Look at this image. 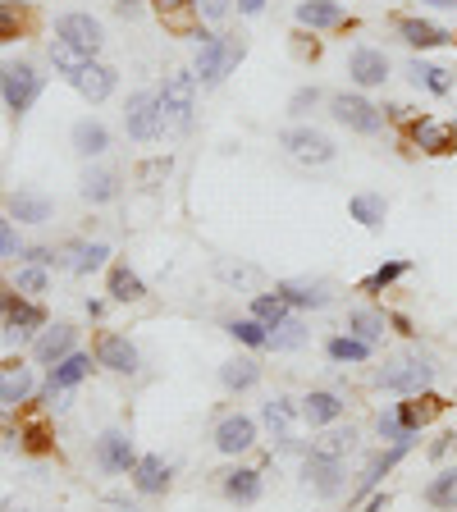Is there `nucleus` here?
Returning a JSON list of instances; mask_svg holds the SVG:
<instances>
[{
	"label": "nucleus",
	"mask_w": 457,
	"mask_h": 512,
	"mask_svg": "<svg viewBox=\"0 0 457 512\" xmlns=\"http://www.w3.org/2000/svg\"><path fill=\"white\" fill-rule=\"evenodd\" d=\"M330 115L339 119L343 128H352V133H380L384 128V110L375 106V101H366V96H352V92H339L330 101Z\"/></svg>",
	"instance_id": "5"
},
{
	"label": "nucleus",
	"mask_w": 457,
	"mask_h": 512,
	"mask_svg": "<svg viewBox=\"0 0 457 512\" xmlns=\"http://www.w3.org/2000/svg\"><path fill=\"white\" fill-rule=\"evenodd\" d=\"M64 252H69V270H78V275H92L96 266H106L110 247L106 243H69Z\"/></svg>",
	"instance_id": "28"
},
{
	"label": "nucleus",
	"mask_w": 457,
	"mask_h": 512,
	"mask_svg": "<svg viewBox=\"0 0 457 512\" xmlns=\"http://www.w3.org/2000/svg\"><path fill=\"white\" fill-rule=\"evenodd\" d=\"M430 375H435V366H430L426 357H394V362L375 375V384H380V389H394V394H421L430 384Z\"/></svg>",
	"instance_id": "6"
},
{
	"label": "nucleus",
	"mask_w": 457,
	"mask_h": 512,
	"mask_svg": "<svg viewBox=\"0 0 457 512\" xmlns=\"http://www.w3.org/2000/svg\"><path fill=\"white\" fill-rule=\"evenodd\" d=\"M256 444V421L252 416H224L220 426H215V448L220 453H247V448Z\"/></svg>",
	"instance_id": "13"
},
{
	"label": "nucleus",
	"mask_w": 457,
	"mask_h": 512,
	"mask_svg": "<svg viewBox=\"0 0 457 512\" xmlns=\"http://www.w3.org/2000/svg\"><path fill=\"white\" fill-rule=\"evenodd\" d=\"M96 366H106L115 375H133L138 371V348L124 339V334H96Z\"/></svg>",
	"instance_id": "10"
},
{
	"label": "nucleus",
	"mask_w": 457,
	"mask_h": 512,
	"mask_svg": "<svg viewBox=\"0 0 457 512\" xmlns=\"http://www.w3.org/2000/svg\"><path fill=\"white\" fill-rule=\"evenodd\" d=\"M19 288H23V293H42V288H46V275H42L37 266L19 270Z\"/></svg>",
	"instance_id": "50"
},
{
	"label": "nucleus",
	"mask_w": 457,
	"mask_h": 512,
	"mask_svg": "<svg viewBox=\"0 0 457 512\" xmlns=\"http://www.w3.org/2000/svg\"><path fill=\"white\" fill-rule=\"evenodd\" d=\"M339 416H343V398L330 394V389H316V394L302 398V421L307 426H330Z\"/></svg>",
	"instance_id": "20"
},
{
	"label": "nucleus",
	"mask_w": 457,
	"mask_h": 512,
	"mask_svg": "<svg viewBox=\"0 0 457 512\" xmlns=\"http://www.w3.org/2000/svg\"><path fill=\"white\" fill-rule=\"evenodd\" d=\"M160 14V23L174 32V37H197V42H206L211 32H202V23H197V0H151Z\"/></svg>",
	"instance_id": "9"
},
{
	"label": "nucleus",
	"mask_w": 457,
	"mask_h": 512,
	"mask_svg": "<svg viewBox=\"0 0 457 512\" xmlns=\"http://www.w3.org/2000/svg\"><path fill=\"white\" fill-rule=\"evenodd\" d=\"M23 256H28L32 266H46V261H55V256H51V247H28V252H23Z\"/></svg>",
	"instance_id": "53"
},
{
	"label": "nucleus",
	"mask_w": 457,
	"mask_h": 512,
	"mask_svg": "<svg viewBox=\"0 0 457 512\" xmlns=\"http://www.w3.org/2000/svg\"><path fill=\"white\" fill-rule=\"evenodd\" d=\"M0 256H19V234L10 220H0Z\"/></svg>",
	"instance_id": "49"
},
{
	"label": "nucleus",
	"mask_w": 457,
	"mask_h": 512,
	"mask_svg": "<svg viewBox=\"0 0 457 512\" xmlns=\"http://www.w3.org/2000/svg\"><path fill=\"white\" fill-rule=\"evenodd\" d=\"M115 10H119V14H128V19H133V14L142 10V0H115Z\"/></svg>",
	"instance_id": "54"
},
{
	"label": "nucleus",
	"mask_w": 457,
	"mask_h": 512,
	"mask_svg": "<svg viewBox=\"0 0 457 512\" xmlns=\"http://www.w3.org/2000/svg\"><path fill=\"white\" fill-rule=\"evenodd\" d=\"M298 23L302 28H339V23H348V14H343L339 0H302L298 5Z\"/></svg>",
	"instance_id": "19"
},
{
	"label": "nucleus",
	"mask_w": 457,
	"mask_h": 512,
	"mask_svg": "<svg viewBox=\"0 0 457 512\" xmlns=\"http://www.w3.org/2000/svg\"><path fill=\"white\" fill-rule=\"evenodd\" d=\"M10 211H14V220H23V224H46L51 220V202H46V197H32V192H14Z\"/></svg>",
	"instance_id": "32"
},
{
	"label": "nucleus",
	"mask_w": 457,
	"mask_h": 512,
	"mask_svg": "<svg viewBox=\"0 0 457 512\" xmlns=\"http://www.w3.org/2000/svg\"><path fill=\"white\" fill-rule=\"evenodd\" d=\"M32 375L23 366H0V403H28Z\"/></svg>",
	"instance_id": "29"
},
{
	"label": "nucleus",
	"mask_w": 457,
	"mask_h": 512,
	"mask_svg": "<svg viewBox=\"0 0 457 512\" xmlns=\"http://www.w3.org/2000/svg\"><path fill=\"white\" fill-rule=\"evenodd\" d=\"M394 28H398V37H403L407 46H416V51H435V46L453 42V32H444L439 23H430V19H407V14H403Z\"/></svg>",
	"instance_id": "15"
},
{
	"label": "nucleus",
	"mask_w": 457,
	"mask_h": 512,
	"mask_svg": "<svg viewBox=\"0 0 457 512\" xmlns=\"http://www.w3.org/2000/svg\"><path fill=\"white\" fill-rule=\"evenodd\" d=\"M288 311H293V307H288V302L279 298V293H275V298H270V293H261V298H252V320H261L266 330H279V325H284V320H288Z\"/></svg>",
	"instance_id": "34"
},
{
	"label": "nucleus",
	"mask_w": 457,
	"mask_h": 512,
	"mask_svg": "<svg viewBox=\"0 0 457 512\" xmlns=\"http://www.w3.org/2000/svg\"><path fill=\"white\" fill-rule=\"evenodd\" d=\"M288 307H330V293L320 284H302V279H288V284L275 288Z\"/></svg>",
	"instance_id": "24"
},
{
	"label": "nucleus",
	"mask_w": 457,
	"mask_h": 512,
	"mask_svg": "<svg viewBox=\"0 0 457 512\" xmlns=\"http://www.w3.org/2000/svg\"><path fill=\"white\" fill-rule=\"evenodd\" d=\"M220 380H224V389H252L256 380H261V366L256 362H247V357H234V362H224V371H220Z\"/></svg>",
	"instance_id": "35"
},
{
	"label": "nucleus",
	"mask_w": 457,
	"mask_h": 512,
	"mask_svg": "<svg viewBox=\"0 0 457 512\" xmlns=\"http://www.w3.org/2000/svg\"><path fill=\"white\" fill-rule=\"evenodd\" d=\"M192 106H197V74H192V69H174V74H165V87H160V110H165V119L179 124V128H188Z\"/></svg>",
	"instance_id": "3"
},
{
	"label": "nucleus",
	"mask_w": 457,
	"mask_h": 512,
	"mask_svg": "<svg viewBox=\"0 0 457 512\" xmlns=\"http://www.w3.org/2000/svg\"><path fill=\"white\" fill-rule=\"evenodd\" d=\"M96 458H101V467H106V471H133V467H138V453H133L128 435H119V430H106V435H101Z\"/></svg>",
	"instance_id": "17"
},
{
	"label": "nucleus",
	"mask_w": 457,
	"mask_h": 512,
	"mask_svg": "<svg viewBox=\"0 0 457 512\" xmlns=\"http://www.w3.org/2000/svg\"><path fill=\"white\" fill-rule=\"evenodd\" d=\"M430 5H439V10H457V0H430Z\"/></svg>",
	"instance_id": "56"
},
{
	"label": "nucleus",
	"mask_w": 457,
	"mask_h": 512,
	"mask_svg": "<svg viewBox=\"0 0 457 512\" xmlns=\"http://www.w3.org/2000/svg\"><path fill=\"white\" fill-rule=\"evenodd\" d=\"M352 430H325V435L316 439V444H311V453H316V458H334V462H343L348 458V448H352Z\"/></svg>",
	"instance_id": "37"
},
{
	"label": "nucleus",
	"mask_w": 457,
	"mask_h": 512,
	"mask_svg": "<svg viewBox=\"0 0 457 512\" xmlns=\"http://www.w3.org/2000/svg\"><path fill=\"white\" fill-rule=\"evenodd\" d=\"M330 357L334 362H366V357H371V343L357 339V334H339V339H330Z\"/></svg>",
	"instance_id": "40"
},
{
	"label": "nucleus",
	"mask_w": 457,
	"mask_h": 512,
	"mask_svg": "<svg viewBox=\"0 0 457 512\" xmlns=\"http://www.w3.org/2000/svg\"><path fill=\"white\" fill-rule=\"evenodd\" d=\"M348 330L357 334V339L375 343L384 334V316H375V311H348Z\"/></svg>",
	"instance_id": "43"
},
{
	"label": "nucleus",
	"mask_w": 457,
	"mask_h": 512,
	"mask_svg": "<svg viewBox=\"0 0 457 512\" xmlns=\"http://www.w3.org/2000/svg\"><path fill=\"white\" fill-rule=\"evenodd\" d=\"M69 83L78 87V92L87 96V101H106L110 92H115V69H106V64H96V60H87L83 69H78Z\"/></svg>",
	"instance_id": "18"
},
{
	"label": "nucleus",
	"mask_w": 457,
	"mask_h": 512,
	"mask_svg": "<svg viewBox=\"0 0 457 512\" xmlns=\"http://www.w3.org/2000/svg\"><path fill=\"white\" fill-rule=\"evenodd\" d=\"M23 23H28V19L14 10L10 0H0V42H14V37L23 32Z\"/></svg>",
	"instance_id": "46"
},
{
	"label": "nucleus",
	"mask_w": 457,
	"mask_h": 512,
	"mask_svg": "<svg viewBox=\"0 0 457 512\" xmlns=\"http://www.w3.org/2000/svg\"><path fill=\"white\" fill-rule=\"evenodd\" d=\"M46 325V316H42V307H32V302H19L10 293V307H5V339L10 343H23L28 339V330H42Z\"/></svg>",
	"instance_id": "16"
},
{
	"label": "nucleus",
	"mask_w": 457,
	"mask_h": 512,
	"mask_svg": "<svg viewBox=\"0 0 457 512\" xmlns=\"http://www.w3.org/2000/svg\"><path fill=\"white\" fill-rule=\"evenodd\" d=\"M133 485H138L142 494H165L170 490V467H165L156 453H147V458H138V467H133Z\"/></svg>",
	"instance_id": "23"
},
{
	"label": "nucleus",
	"mask_w": 457,
	"mask_h": 512,
	"mask_svg": "<svg viewBox=\"0 0 457 512\" xmlns=\"http://www.w3.org/2000/svg\"><path fill=\"white\" fill-rule=\"evenodd\" d=\"M87 371H92V357H83V352H69V357H60V362L51 366V380H46V389H51V394H60V389H74L78 380H87Z\"/></svg>",
	"instance_id": "21"
},
{
	"label": "nucleus",
	"mask_w": 457,
	"mask_h": 512,
	"mask_svg": "<svg viewBox=\"0 0 457 512\" xmlns=\"http://www.w3.org/2000/svg\"><path fill=\"white\" fill-rule=\"evenodd\" d=\"M106 147H110L106 124H96V119H78L74 124V151L78 156H101Z\"/></svg>",
	"instance_id": "26"
},
{
	"label": "nucleus",
	"mask_w": 457,
	"mask_h": 512,
	"mask_svg": "<svg viewBox=\"0 0 457 512\" xmlns=\"http://www.w3.org/2000/svg\"><path fill=\"white\" fill-rule=\"evenodd\" d=\"M0 96H5V106H10L14 115H28L32 101L42 96V74L23 60L0 64Z\"/></svg>",
	"instance_id": "1"
},
{
	"label": "nucleus",
	"mask_w": 457,
	"mask_h": 512,
	"mask_svg": "<svg viewBox=\"0 0 457 512\" xmlns=\"http://www.w3.org/2000/svg\"><path fill=\"white\" fill-rule=\"evenodd\" d=\"M407 74H412L416 87H430L435 96H448V92H453V74H448V69H439V64H421V60H416Z\"/></svg>",
	"instance_id": "33"
},
{
	"label": "nucleus",
	"mask_w": 457,
	"mask_h": 512,
	"mask_svg": "<svg viewBox=\"0 0 457 512\" xmlns=\"http://www.w3.org/2000/svg\"><path fill=\"white\" fill-rule=\"evenodd\" d=\"M380 435L389 439V444H412V439H416L412 430L398 421V412H384V416H380Z\"/></svg>",
	"instance_id": "47"
},
{
	"label": "nucleus",
	"mask_w": 457,
	"mask_h": 512,
	"mask_svg": "<svg viewBox=\"0 0 457 512\" xmlns=\"http://www.w3.org/2000/svg\"><path fill=\"white\" fill-rule=\"evenodd\" d=\"M74 352V330L69 325H55V330H46L42 339H37V357H42L46 366H55L60 357H69Z\"/></svg>",
	"instance_id": "27"
},
{
	"label": "nucleus",
	"mask_w": 457,
	"mask_h": 512,
	"mask_svg": "<svg viewBox=\"0 0 457 512\" xmlns=\"http://www.w3.org/2000/svg\"><path fill=\"white\" fill-rule=\"evenodd\" d=\"M247 46L238 42V37H206L202 51H197V64H192V74H197V83H220L229 69H234L238 60H243Z\"/></svg>",
	"instance_id": "2"
},
{
	"label": "nucleus",
	"mask_w": 457,
	"mask_h": 512,
	"mask_svg": "<svg viewBox=\"0 0 457 512\" xmlns=\"http://www.w3.org/2000/svg\"><path fill=\"white\" fill-rule=\"evenodd\" d=\"M110 298H115V302H142V298H147V284H142V279L133 275L128 266H115V270H110Z\"/></svg>",
	"instance_id": "31"
},
{
	"label": "nucleus",
	"mask_w": 457,
	"mask_h": 512,
	"mask_svg": "<svg viewBox=\"0 0 457 512\" xmlns=\"http://www.w3.org/2000/svg\"><path fill=\"white\" fill-rule=\"evenodd\" d=\"M426 499L435 503V508H444V512H457V471H444V476L430 480Z\"/></svg>",
	"instance_id": "38"
},
{
	"label": "nucleus",
	"mask_w": 457,
	"mask_h": 512,
	"mask_svg": "<svg viewBox=\"0 0 457 512\" xmlns=\"http://www.w3.org/2000/svg\"><path fill=\"white\" fill-rule=\"evenodd\" d=\"M412 142L421 151H430V156H448V151H457V128L444 124V119H416Z\"/></svg>",
	"instance_id": "12"
},
{
	"label": "nucleus",
	"mask_w": 457,
	"mask_h": 512,
	"mask_svg": "<svg viewBox=\"0 0 457 512\" xmlns=\"http://www.w3.org/2000/svg\"><path fill=\"white\" fill-rule=\"evenodd\" d=\"M224 494L234 503H256L261 499V471H252V467L229 471V476H224Z\"/></svg>",
	"instance_id": "25"
},
{
	"label": "nucleus",
	"mask_w": 457,
	"mask_h": 512,
	"mask_svg": "<svg viewBox=\"0 0 457 512\" xmlns=\"http://www.w3.org/2000/svg\"><path fill=\"white\" fill-rule=\"evenodd\" d=\"M115 192H119L115 170H87L83 174V197H87V202H110Z\"/></svg>",
	"instance_id": "36"
},
{
	"label": "nucleus",
	"mask_w": 457,
	"mask_h": 512,
	"mask_svg": "<svg viewBox=\"0 0 457 512\" xmlns=\"http://www.w3.org/2000/svg\"><path fill=\"white\" fill-rule=\"evenodd\" d=\"M238 5H243V14H261V10H266V0H238Z\"/></svg>",
	"instance_id": "55"
},
{
	"label": "nucleus",
	"mask_w": 457,
	"mask_h": 512,
	"mask_svg": "<svg viewBox=\"0 0 457 512\" xmlns=\"http://www.w3.org/2000/svg\"><path fill=\"white\" fill-rule=\"evenodd\" d=\"M444 407H448V403H444L439 394H426V389H421V394H407V403H398L394 412H398V421H403V426L416 435V430L430 426V421H435Z\"/></svg>",
	"instance_id": "14"
},
{
	"label": "nucleus",
	"mask_w": 457,
	"mask_h": 512,
	"mask_svg": "<svg viewBox=\"0 0 457 512\" xmlns=\"http://www.w3.org/2000/svg\"><path fill=\"white\" fill-rule=\"evenodd\" d=\"M55 37H60V42H69L74 51H83V55L101 51V23H96L92 14H83V10L60 14V23H55Z\"/></svg>",
	"instance_id": "7"
},
{
	"label": "nucleus",
	"mask_w": 457,
	"mask_h": 512,
	"mask_svg": "<svg viewBox=\"0 0 457 512\" xmlns=\"http://www.w3.org/2000/svg\"><path fill=\"white\" fill-rule=\"evenodd\" d=\"M348 74L357 87H380L384 78H389V55L375 51V46H357L348 60Z\"/></svg>",
	"instance_id": "11"
},
{
	"label": "nucleus",
	"mask_w": 457,
	"mask_h": 512,
	"mask_svg": "<svg viewBox=\"0 0 457 512\" xmlns=\"http://www.w3.org/2000/svg\"><path fill=\"white\" fill-rule=\"evenodd\" d=\"M293 51H298V55H302V60H316V55H320V46H316V42H311L307 32H298V42H293Z\"/></svg>",
	"instance_id": "52"
},
{
	"label": "nucleus",
	"mask_w": 457,
	"mask_h": 512,
	"mask_svg": "<svg viewBox=\"0 0 457 512\" xmlns=\"http://www.w3.org/2000/svg\"><path fill=\"white\" fill-rule=\"evenodd\" d=\"M124 128H128V138L156 142L160 133H165V110H160V96L156 92H133V96H128Z\"/></svg>",
	"instance_id": "4"
},
{
	"label": "nucleus",
	"mask_w": 457,
	"mask_h": 512,
	"mask_svg": "<svg viewBox=\"0 0 457 512\" xmlns=\"http://www.w3.org/2000/svg\"><path fill=\"white\" fill-rule=\"evenodd\" d=\"M407 270H412L407 261H384V266L375 270V275H366V279H362V293H384V288H394L398 279L407 275Z\"/></svg>",
	"instance_id": "39"
},
{
	"label": "nucleus",
	"mask_w": 457,
	"mask_h": 512,
	"mask_svg": "<svg viewBox=\"0 0 457 512\" xmlns=\"http://www.w3.org/2000/svg\"><path fill=\"white\" fill-rule=\"evenodd\" d=\"M307 480L316 485V494H339V485H343V462H334V458H316V453H307Z\"/></svg>",
	"instance_id": "22"
},
{
	"label": "nucleus",
	"mask_w": 457,
	"mask_h": 512,
	"mask_svg": "<svg viewBox=\"0 0 457 512\" xmlns=\"http://www.w3.org/2000/svg\"><path fill=\"white\" fill-rule=\"evenodd\" d=\"M384 211H389V202H384L380 192H357V197H352V220L366 224V229H380Z\"/></svg>",
	"instance_id": "30"
},
{
	"label": "nucleus",
	"mask_w": 457,
	"mask_h": 512,
	"mask_svg": "<svg viewBox=\"0 0 457 512\" xmlns=\"http://www.w3.org/2000/svg\"><path fill=\"white\" fill-rule=\"evenodd\" d=\"M302 339H307V330H302V320H293V316H288L284 325H279V330L270 334V348L288 352V348H302Z\"/></svg>",
	"instance_id": "45"
},
{
	"label": "nucleus",
	"mask_w": 457,
	"mask_h": 512,
	"mask_svg": "<svg viewBox=\"0 0 457 512\" xmlns=\"http://www.w3.org/2000/svg\"><path fill=\"white\" fill-rule=\"evenodd\" d=\"M197 10H202L206 19H224V14H229V0H197Z\"/></svg>",
	"instance_id": "51"
},
{
	"label": "nucleus",
	"mask_w": 457,
	"mask_h": 512,
	"mask_svg": "<svg viewBox=\"0 0 457 512\" xmlns=\"http://www.w3.org/2000/svg\"><path fill=\"white\" fill-rule=\"evenodd\" d=\"M261 416H266V426L275 430V439H288V430H293V416H298V412H293V403H288V398H270Z\"/></svg>",
	"instance_id": "41"
},
{
	"label": "nucleus",
	"mask_w": 457,
	"mask_h": 512,
	"mask_svg": "<svg viewBox=\"0 0 457 512\" xmlns=\"http://www.w3.org/2000/svg\"><path fill=\"white\" fill-rule=\"evenodd\" d=\"M229 334H234L238 343H247V348H270V330L261 325V320H234Z\"/></svg>",
	"instance_id": "44"
},
{
	"label": "nucleus",
	"mask_w": 457,
	"mask_h": 512,
	"mask_svg": "<svg viewBox=\"0 0 457 512\" xmlns=\"http://www.w3.org/2000/svg\"><path fill=\"white\" fill-rule=\"evenodd\" d=\"M316 101H320V92H316V87H302V92H293V101H288V110H293V115H307V110H316Z\"/></svg>",
	"instance_id": "48"
},
{
	"label": "nucleus",
	"mask_w": 457,
	"mask_h": 512,
	"mask_svg": "<svg viewBox=\"0 0 457 512\" xmlns=\"http://www.w3.org/2000/svg\"><path fill=\"white\" fill-rule=\"evenodd\" d=\"M284 147H288V156L302 160V165H330L334 160V142L325 138V133H316V128H288Z\"/></svg>",
	"instance_id": "8"
},
{
	"label": "nucleus",
	"mask_w": 457,
	"mask_h": 512,
	"mask_svg": "<svg viewBox=\"0 0 457 512\" xmlns=\"http://www.w3.org/2000/svg\"><path fill=\"white\" fill-rule=\"evenodd\" d=\"M51 60H55V69H60L64 78H74L78 69H83L87 60H92V55H83V51H74V46L69 42H60V37H55V46H51Z\"/></svg>",
	"instance_id": "42"
}]
</instances>
